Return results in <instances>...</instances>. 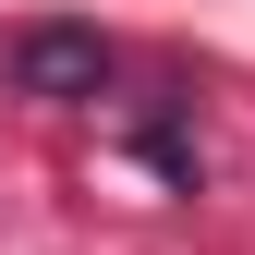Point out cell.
I'll return each instance as SVG.
<instances>
[{
    "mask_svg": "<svg viewBox=\"0 0 255 255\" xmlns=\"http://www.w3.org/2000/svg\"><path fill=\"white\" fill-rule=\"evenodd\" d=\"M0 73H12V98H37V110H85V98H110V37L98 24H12Z\"/></svg>",
    "mask_w": 255,
    "mask_h": 255,
    "instance_id": "1",
    "label": "cell"
}]
</instances>
